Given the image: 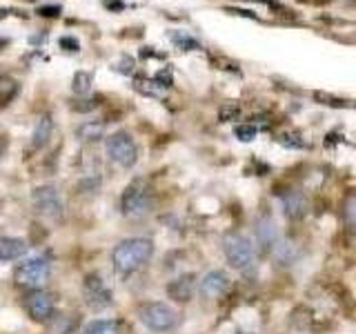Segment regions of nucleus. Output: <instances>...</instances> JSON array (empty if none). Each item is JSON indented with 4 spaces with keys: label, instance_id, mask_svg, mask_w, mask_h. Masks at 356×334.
<instances>
[{
    "label": "nucleus",
    "instance_id": "aec40b11",
    "mask_svg": "<svg viewBox=\"0 0 356 334\" xmlns=\"http://www.w3.org/2000/svg\"><path fill=\"white\" fill-rule=\"evenodd\" d=\"M92 74L89 72H76L74 78H72V89H74V94L78 96H85L89 94V89H92Z\"/></svg>",
    "mask_w": 356,
    "mask_h": 334
},
{
    "label": "nucleus",
    "instance_id": "ddd939ff",
    "mask_svg": "<svg viewBox=\"0 0 356 334\" xmlns=\"http://www.w3.org/2000/svg\"><path fill=\"white\" fill-rule=\"evenodd\" d=\"M256 243L261 245L263 252L274 250V245L278 243V230H276V223L272 218L265 216L256 223Z\"/></svg>",
    "mask_w": 356,
    "mask_h": 334
},
{
    "label": "nucleus",
    "instance_id": "412c9836",
    "mask_svg": "<svg viewBox=\"0 0 356 334\" xmlns=\"http://www.w3.org/2000/svg\"><path fill=\"white\" fill-rule=\"evenodd\" d=\"M172 42L176 45L178 49H183V51L198 49V40L192 38V36H189V33H185V31H172Z\"/></svg>",
    "mask_w": 356,
    "mask_h": 334
},
{
    "label": "nucleus",
    "instance_id": "a878e982",
    "mask_svg": "<svg viewBox=\"0 0 356 334\" xmlns=\"http://www.w3.org/2000/svg\"><path fill=\"white\" fill-rule=\"evenodd\" d=\"M345 221L356 228V194L345 200Z\"/></svg>",
    "mask_w": 356,
    "mask_h": 334
},
{
    "label": "nucleus",
    "instance_id": "7c9ffc66",
    "mask_svg": "<svg viewBox=\"0 0 356 334\" xmlns=\"http://www.w3.org/2000/svg\"><path fill=\"white\" fill-rule=\"evenodd\" d=\"M5 16H7V11H5V9H0V18H5Z\"/></svg>",
    "mask_w": 356,
    "mask_h": 334
},
{
    "label": "nucleus",
    "instance_id": "f03ea898",
    "mask_svg": "<svg viewBox=\"0 0 356 334\" xmlns=\"http://www.w3.org/2000/svg\"><path fill=\"white\" fill-rule=\"evenodd\" d=\"M138 319L145 328L154 332H170L178 326L176 310L161 301H149V303L138 305Z\"/></svg>",
    "mask_w": 356,
    "mask_h": 334
},
{
    "label": "nucleus",
    "instance_id": "bb28decb",
    "mask_svg": "<svg viewBox=\"0 0 356 334\" xmlns=\"http://www.w3.org/2000/svg\"><path fill=\"white\" fill-rule=\"evenodd\" d=\"M60 5H44V7H38L36 14L42 16V18H58L60 16Z\"/></svg>",
    "mask_w": 356,
    "mask_h": 334
},
{
    "label": "nucleus",
    "instance_id": "1a4fd4ad",
    "mask_svg": "<svg viewBox=\"0 0 356 334\" xmlns=\"http://www.w3.org/2000/svg\"><path fill=\"white\" fill-rule=\"evenodd\" d=\"M25 308L33 321H49L54 317V299L42 289H33L25 296Z\"/></svg>",
    "mask_w": 356,
    "mask_h": 334
},
{
    "label": "nucleus",
    "instance_id": "0eeeda50",
    "mask_svg": "<svg viewBox=\"0 0 356 334\" xmlns=\"http://www.w3.org/2000/svg\"><path fill=\"white\" fill-rule=\"evenodd\" d=\"M49 278V263L44 259H29L18 265L16 283L22 287H38Z\"/></svg>",
    "mask_w": 356,
    "mask_h": 334
},
{
    "label": "nucleus",
    "instance_id": "f3484780",
    "mask_svg": "<svg viewBox=\"0 0 356 334\" xmlns=\"http://www.w3.org/2000/svg\"><path fill=\"white\" fill-rule=\"evenodd\" d=\"M20 92V85L14 81V78H9V76H3L0 78V105H7L11 103Z\"/></svg>",
    "mask_w": 356,
    "mask_h": 334
},
{
    "label": "nucleus",
    "instance_id": "423d86ee",
    "mask_svg": "<svg viewBox=\"0 0 356 334\" xmlns=\"http://www.w3.org/2000/svg\"><path fill=\"white\" fill-rule=\"evenodd\" d=\"M33 205H36V209L42 216H47L51 221L63 218V200L58 189L54 185H40L33 189Z\"/></svg>",
    "mask_w": 356,
    "mask_h": 334
},
{
    "label": "nucleus",
    "instance_id": "2eb2a0df",
    "mask_svg": "<svg viewBox=\"0 0 356 334\" xmlns=\"http://www.w3.org/2000/svg\"><path fill=\"white\" fill-rule=\"evenodd\" d=\"M51 132H54V120L49 114H42L38 120H36V127H33V134H31V145L36 150L44 148L47 141L51 138Z\"/></svg>",
    "mask_w": 356,
    "mask_h": 334
},
{
    "label": "nucleus",
    "instance_id": "f257e3e1",
    "mask_svg": "<svg viewBox=\"0 0 356 334\" xmlns=\"http://www.w3.org/2000/svg\"><path fill=\"white\" fill-rule=\"evenodd\" d=\"M152 256H154V243L149 239L131 237L116 245L114 252H111V263H114V270L120 276H127L138 272L145 263H149Z\"/></svg>",
    "mask_w": 356,
    "mask_h": 334
},
{
    "label": "nucleus",
    "instance_id": "2f4dec72",
    "mask_svg": "<svg viewBox=\"0 0 356 334\" xmlns=\"http://www.w3.org/2000/svg\"><path fill=\"white\" fill-rule=\"evenodd\" d=\"M0 156H3V145H0Z\"/></svg>",
    "mask_w": 356,
    "mask_h": 334
},
{
    "label": "nucleus",
    "instance_id": "a211bd4d",
    "mask_svg": "<svg viewBox=\"0 0 356 334\" xmlns=\"http://www.w3.org/2000/svg\"><path fill=\"white\" fill-rule=\"evenodd\" d=\"M83 334H118V326H116V321L98 319V321L87 323Z\"/></svg>",
    "mask_w": 356,
    "mask_h": 334
},
{
    "label": "nucleus",
    "instance_id": "393cba45",
    "mask_svg": "<svg viewBox=\"0 0 356 334\" xmlns=\"http://www.w3.org/2000/svg\"><path fill=\"white\" fill-rule=\"evenodd\" d=\"M314 98H316V100H321L323 105H330V107H350V105H348V100L334 98V96L323 94V92H316V94H314Z\"/></svg>",
    "mask_w": 356,
    "mask_h": 334
},
{
    "label": "nucleus",
    "instance_id": "f8f14e48",
    "mask_svg": "<svg viewBox=\"0 0 356 334\" xmlns=\"http://www.w3.org/2000/svg\"><path fill=\"white\" fill-rule=\"evenodd\" d=\"M281 203H283V212L289 221H298L307 214V198L303 192H296V189H289L281 196Z\"/></svg>",
    "mask_w": 356,
    "mask_h": 334
},
{
    "label": "nucleus",
    "instance_id": "4be33fe9",
    "mask_svg": "<svg viewBox=\"0 0 356 334\" xmlns=\"http://www.w3.org/2000/svg\"><path fill=\"white\" fill-rule=\"evenodd\" d=\"M241 116V107L236 103H225V105H220L218 109V118L222 122H232V120H236Z\"/></svg>",
    "mask_w": 356,
    "mask_h": 334
},
{
    "label": "nucleus",
    "instance_id": "20e7f679",
    "mask_svg": "<svg viewBox=\"0 0 356 334\" xmlns=\"http://www.w3.org/2000/svg\"><path fill=\"white\" fill-rule=\"evenodd\" d=\"M107 156L116 165L129 170V167H134L138 161V148L127 132H114L107 138Z\"/></svg>",
    "mask_w": 356,
    "mask_h": 334
},
{
    "label": "nucleus",
    "instance_id": "dca6fc26",
    "mask_svg": "<svg viewBox=\"0 0 356 334\" xmlns=\"http://www.w3.org/2000/svg\"><path fill=\"white\" fill-rule=\"evenodd\" d=\"M105 129L107 127L103 120H87L76 129V136L83 143H98L100 138H105Z\"/></svg>",
    "mask_w": 356,
    "mask_h": 334
},
{
    "label": "nucleus",
    "instance_id": "39448f33",
    "mask_svg": "<svg viewBox=\"0 0 356 334\" xmlns=\"http://www.w3.org/2000/svg\"><path fill=\"white\" fill-rule=\"evenodd\" d=\"M122 214L129 218H138L145 216L152 209V196L147 192L143 181H134L131 185H127V189L122 192Z\"/></svg>",
    "mask_w": 356,
    "mask_h": 334
},
{
    "label": "nucleus",
    "instance_id": "c85d7f7f",
    "mask_svg": "<svg viewBox=\"0 0 356 334\" xmlns=\"http://www.w3.org/2000/svg\"><path fill=\"white\" fill-rule=\"evenodd\" d=\"M116 70H118L120 74H131V72H134V61L129 58V56H122Z\"/></svg>",
    "mask_w": 356,
    "mask_h": 334
},
{
    "label": "nucleus",
    "instance_id": "6ab92c4d",
    "mask_svg": "<svg viewBox=\"0 0 356 334\" xmlns=\"http://www.w3.org/2000/svg\"><path fill=\"white\" fill-rule=\"evenodd\" d=\"M272 252H274V256H276V259L281 261V263H292V261L296 259V256H298V248H296L294 243H289V241L276 243Z\"/></svg>",
    "mask_w": 356,
    "mask_h": 334
},
{
    "label": "nucleus",
    "instance_id": "4468645a",
    "mask_svg": "<svg viewBox=\"0 0 356 334\" xmlns=\"http://www.w3.org/2000/svg\"><path fill=\"white\" fill-rule=\"evenodd\" d=\"M29 245L25 239L16 237H3L0 239V261H18L20 256H25Z\"/></svg>",
    "mask_w": 356,
    "mask_h": 334
},
{
    "label": "nucleus",
    "instance_id": "6e6552de",
    "mask_svg": "<svg viewBox=\"0 0 356 334\" xmlns=\"http://www.w3.org/2000/svg\"><path fill=\"white\" fill-rule=\"evenodd\" d=\"M85 303L92 310H103L111 305V289L105 285V281L100 278V274H87L85 285H83Z\"/></svg>",
    "mask_w": 356,
    "mask_h": 334
},
{
    "label": "nucleus",
    "instance_id": "b1692460",
    "mask_svg": "<svg viewBox=\"0 0 356 334\" xmlns=\"http://www.w3.org/2000/svg\"><path fill=\"white\" fill-rule=\"evenodd\" d=\"M234 136H236L238 141H243V143H250L256 136V127L254 125H236V127H234Z\"/></svg>",
    "mask_w": 356,
    "mask_h": 334
},
{
    "label": "nucleus",
    "instance_id": "9d476101",
    "mask_svg": "<svg viewBox=\"0 0 356 334\" xmlns=\"http://www.w3.org/2000/svg\"><path fill=\"white\" fill-rule=\"evenodd\" d=\"M229 283H232V278L227 276V272L211 270V272H207L203 278H200L198 289H200V294L207 296V299H218L229 289Z\"/></svg>",
    "mask_w": 356,
    "mask_h": 334
},
{
    "label": "nucleus",
    "instance_id": "c756f323",
    "mask_svg": "<svg viewBox=\"0 0 356 334\" xmlns=\"http://www.w3.org/2000/svg\"><path fill=\"white\" fill-rule=\"evenodd\" d=\"M81 103H83V105H74L76 111H89V109H94V107H96L94 100H81Z\"/></svg>",
    "mask_w": 356,
    "mask_h": 334
},
{
    "label": "nucleus",
    "instance_id": "5701e85b",
    "mask_svg": "<svg viewBox=\"0 0 356 334\" xmlns=\"http://www.w3.org/2000/svg\"><path fill=\"white\" fill-rule=\"evenodd\" d=\"M278 143L285 145V148H292V150L305 148V143L300 141V136H298V134H294V132H283V134H278Z\"/></svg>",
    "mask_w": 356,
    "mask_h": 334
},
{
    "label": "nucleus",
    "instance_id": "9b49d317",
    "mask_svg": "<svg viewBox=\"0 0 356 334\" xmlns=\"http://www.w3.org/2000/svg\"><path fill=\"white\" fill-rule=\"evenodd\" d=\"M196 274H181L176 276L174 281L167 283V294L170 299H174L176 303H189L196 294Z\"/></svg>",
    "mask_w": 356,
    "mask_h": 334
},
{
    "label": "nucleus",
    "instance_id": "7ed1b4c3",
    "mask_svg": "<svg viewBox=\"0 0 356 334\" xmlns=\"http://www.w3.org/2000/svg\"><path fill=\"white\" fill-rule=\"evenodd\" d=\"M222 252H225L227 263L232 267H236V270H245L254 261V245L241 232L225 234V239H222Z\"/></svg>",
    "mask_w": 356,
    "mask_h": 334
},
{
    "label": "nucleus",
    "instance_id": "cd10ccee",
    "mask_svg": "<svg viewBox=\"0 0 356 334\" xmlns=\"http://www.w3.org/2000/svg\"><path fill=\"white\" fill-rule=\"evenodd\" d=\"M58 45H60V49H65V51H78V49H81V42H78L74 36H63L58 40Z\"/></svg>",
    "mask_w": 356,
    "mask_h": 334
}]
</instances>
